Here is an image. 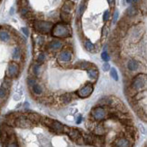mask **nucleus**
Listing matches in <instances>:
<instances>
[{
  "mask_svg": "<svg viewBox=\"0 0 147 147\" xmlns=\"http://www.w3.org/2000/svg\"><path fill=\"white\" fill-rule=\"evenodd\" d=\"M21 31L24 33V35H25V36H29V32H28V29H27L26 27H22V28H21Z\"/></svg>",
  "mask_w": 147,
  "mask_h": 147,
  "instance_id": "de8ad7c7",
  "label": "nucleus"
},
{
  "mask_svg": "<svg viewBox=\"0 0 147 147\" xmlns=\"http://www.w3.org/2000/svg\"><path fill=\"white\" fill-rule=\"evenodd\" d=\"M67 135H68V137L73 141V142H76L79 137L82 136V133L80 130L76 129L74 127H70V130H69V132L67 133Z\"/></svg>",
  "mask_w": 147,
  "mask_h": 147,
  "instance_id": "2eb2a0df",
  "label": "nucleus"
},
{
  "mask_svg": "<svg viewBox=\"0 0 147 147\" xmlns=\"http://www.w3.org/2000/svg\"><path fill=\"white\" fill-rule=\"evenodd\" d=\"M9 91L10 90L5 88L2 86L0 87V101H1L2 103H5V102L7 101L8 95H9Z\"/></svg>",
  "mask_w": 147,
  "mask_h": 147,
  "instance_id": "a878e982",
  "label": "nucleus"
},
{
  "mask_svg": "<svg viewBox=\"0 0 147 147\" xmlns=\"http://www.w3.org/2000/svg\"><path fill=\"white\" fill-rule=\"evenodd\" d=\"M72 99H73V94H70V93H65L63 94L60 95L59 97V102L62 105H66L70 104L72 102Z\"/></svg>",
  "mask_w": 147,
  "mask_h": 147,
  "instance_id": "f3484780",
  "label": "nucleus"
},
{
  "mask_svg": "<svg viewBox=\"0 0 147 147\" xmlns=\"http://www.w3.org/2000/svg\"><path fill=\"white\" fill-rule=\"evenodd\" d=\"M94 92V84L91 82L86 83L84 86H83L80 89H78L76 92L77 96L79 98H87L91 95Z\"/></svg>",
  "mask_w": 147,
  "mask_h": 147,
  "instance_id": "0eeeda50",
  "label": "nucleus"
},
{
  "mask_svg": "<svg viewBox=\"0 0 147 147\" xmlns=\"http://www.w3.org/2000/svg\"><path fill=\"white\" fill-rule=\"evenodd\" d=\"M107 2H108V5L111 9H113L115 7V0H107Z\"/></svg>",
  "mask_w": 147,
  "mask_h": 147,
  "instance_id": "49530a36",
  "label": "nucleus"
},
{
  "mask_svg": "<svg viewBox=\"0 0 147 147\" xmlns=\"http://www.w3.org/2000/svg\"><path fill=\"white\" fill-rule=\"evenodd\" d=\"M101 57H102V59H103L105 62H108V61L110 60V55H109L108 53L106 52V51H105V52L102 53Z\"/></svg>",
  "mask_w": 147,
  "mask_h": 147,
  "instance_id": "a19ab883",
  "label": "nucleus"
},
{
  "mask_svg": "<svg viewBox=\"0 0 147 147\" xmlns=\"http://www.w3.org/2000/svg\"><path fill=\"white\" fill-rule=\"evenodd\" d=\"M140 13V10L138 9L137 5L134 4L132 5H130V7L125 10V13H124V16H128V18H134V16L139 15Z\"/></svg>",
  "mask_w": 147,
  "mask_h": 147,
  "instance_id": "ddd939ff",
  "label": "nucleus"
},
{
  "mask_svg": "<svg viewBox=\"0 0 147 147\" xmlns=\"http://www.w3.org/2000/svg\"><path fill=\"white\" fill-rule=\"evenodd\" d=\"M10 39H11L10 33L7 29H5V28L2 27L1 29H0V41L7 43L10 40Z\"/></svg>",
  "mask_w": 147,
  "mask_h": 147,
  "instance_id": "aec40b11",
  "label": "nucleus"
},
{
  "mask_svg": "<svg viewBox=\"0 0 147 147\" xmlns=\"http://www.w3.org/2000/svg\"><path fill=\"white\" fill-rule=\"evenodd\" d=\"M74 55H73V51L69 49H62L59 51V54L57 56V59L59 62L62 63H69L73 60Z\"/></svg>",
  "mask_w": 147,
  "mask_h": 147,
  "instance_id": "6e6552de",
  "label": "nucleus"
},
{
  "mask_svg": "<svg viewBox=\"0 0 147 147\" xmlns=\"http://www.w3.org/2000/svg\"><path fill=\"white\" fill-rule=\"evenodd\" d=\"M81 122H82V115H79V116H78V118L76 119V123H77V124H79Z\"/></svg>",
  "mask_w": 147,
  "mask_h": 147,
  "instance_id": "8fccbe9b",
  "label": "nucleus"
},
{
  "mask_svg": "<svg viewBox=\"0 0 147 147\" xmlns=\"http://www.w3.org/2000/svg\"><path fill=\"white\" fill-rule=\"evenodd\" d=\"M93 65L92 63H90V62H87V61H82V62H79V63L76 64L74 65L75 68H78L80 70H87L88 68H90Z\"/></svg>",
  "mask_w": 147,
  "mask_h": 147,
  "instance_id": "5701e85b",
  "label": "nucleus"
},
{
  "mask_svg": "<svg viewBox=\"0 0 147 147\" xmlns=\"http://www.w3.org/2000/svg\"><path fill=\"white\" fill-rule=\"evenodd\" d=\"M105 25L103 26V28H102V39H105L107 37V36H108L109 34V26H110V23L109 21L105 22Z\"/></svg>",
  "mask_w": 147,
  "mask_h": 147,
  "instance_id": "c85d7f7f",
  "label": "nucleus"
},
{
  "mask_svg": "<svg viewBox=\"0 0 147 147\" xmlns=\"http://www.w3.org/2000/svg\"><path fill=\"white\" fill-rule=\"evenodd\" d=\"M47 60V55L44 52H40L37 55V58H36V63H38L39 65H43L45 62Z\"/></svg>",
  "mask_w": 147,
  "mask_h": 147,
  "instance_id": "72a5a7b5",
  "label": "nucleus"
},
{
  "mask_svg": "<svg viewBox=\"0 0 147 147\" xmlns=\"http://www.w3.org/2000/svg\"><path fill=\"white\" fill-rule=\"evenodd\" d=\"M86 71H87V75H88L89 78L91 79V83L94 84L97 81V79L99 77V72L96 68V66L93 64V65L90 67V68H88Z\"/></svg>",
  "mask_w": 147,
  "mask_h": 147,
  "instance_id": "9b49d317",
  "label": "nucleus"
},
{
  "mask_svg": "<svg viewBox=\"0 0 147 147\" xmlns=\"http://www.w3.org/2000/svg\"><path fill=\"white\" fill-rule=\"evenodd\" d=\"M98 105H101V106H108L109 105V96L102 98L98 102Z\"/></svg>",
  "mask_w": 147,
  "mask_h": 147,
  "instance_id": "c9c22d12",
  "label": "nucleus"
},
{
  "mask_svg": "<svg viewBox=\"0 0 147 147\" xmlns=\"http://www.w3.org/2000/svg\"><path fill=\"white\" fill-rule=\"evenodd\" d=\"M92 133L96 134V135H104L107 133V130L105 129V127L101 123H97V124L93 129Z\"/></svg>",
  "mask_w": 147,
  "mask_h": 147,
  "instance_id": "a211bd4d",
  "label": "nucleus"
},
{
  "mask_svg": "<svg viewBox=\"0 0 147 147\" xmlns=\"http://www.w3.org/2000/svg\"><path fill=\"white\" fill-rule=\"evenodd\" d=\"M41 73V65H39L38 63L33 64L30 67V74H32L33 76L38 77L40 76Z\"/></svg>",
  "mask_w": 147,
  "mask_h": 147,
  "instance_id": "412c9836",
  "label": "nucleus"
},
{
  "mask_svg": "<svg viewBox=\"0 0 147 147\" xmlns=\"http://www.w3.org/2000/svg\"><path fill=\"white\" fill-rule=\"evenodd\" d=\"M110 16H111V12H110V10H106V11H105V13H104V15H103V20H104V22L109 21Z\"/></svg>",
  "mask_w": 147,
  "mask_h": 147,
  "instance_id": "58836bf2",
  "label": "nucleus"
},
{
  "mask_svg": "<svg viewBox=\"0 0 147 147\" xmlns=\"http://www.w3.org/2000/svg\"><path fill=\"white\" fill-rule=\"evenodd\" d=\"M75 143H76V144H78V145H84V139H83L82 136L79 137Z\"/></svg>",
  "mask_w": 147,
  "mask_h": 147,
  "instance_id": "c03bdc74",
  "label": "nucleus"
},
{
  "mask_svg": "<svg viewBox=\"0 0 147 147\" xmlns=\"http://www.w3.org/2000/svg\"><path fill=\"white\" fill-rule=\"evenodd\" d=\"M110 75H111V77L113 79H115V81H118V74H117V71L115 69V68H110Z\"/></svg>",
  "mask_w": 147,
  "mask_h": 147,
  "instance_id": "e433bc0d",
  "label": "nucleus"
},
{
  "mask_svg": "<svg viewBox=\"0 0 147 147\" xmlns=\"http://www.w3.org/2000/svg\"><path fill=\"white\" fill-rule=\"evenodd\" d=\"M29 10H30V9H29V7H19L18 12H19V14L21 15V16H25Z\"/></svg>",
  "mask_w": 147,
  "mask_h": 147,
  "instance_id": "4c0bfd02",
  "label": "nucleus"
},
{
  "mask_svg": "<svg viewBox=\"0 0 147 147\" xmlns=\"http://www.w3.org/2000/svg\"><path fill=\"white\" fill-rule=\"evenodd\" d=\"M97 124V122H94L93 120H91L90 118H88V119L86 121V127L89 130L90 132L93 131V129L94 128V126Z\"/></svg>",
  "mask_w": 147,
  "mask_h": 147,
  "instance_id": "7c9ffc66",
  "label": "nucleus"
},
{
  "mask_svg": "<svg viewBox=\"0 0 147 147\" xmlns=\"http://www.w3.org/2000/svg\"><path fill=\"white\" fill-rule=\"evenodd\" d=\"M86 7H87V1H86V0H82L81 4L78 5V8H77V12H76L77 16H76V18L81 19L82 16H83V14L84 12V10L86 9Z\"/></svg>",
  "mask_w": 147,
  "mask_h": 147,
  "instance_id": "6ab92c4d",
  "label": "nucleus"
},
{
  "mask_svg": "<svg viewBox=\"0 0 147 147\" xmlns=\"http://www.w3.org/2000/svg\"><path fill=\"white\" fill-rule=\"evenodd\" d=\"M146 84H147V77L145 74L139 73L136 76H134L131 82H130L129 86H131L135 91H142V90H146Z\"/></svg>",
  "mask_w": 147,
  "mask_h": 147,
  "instance_id": "20e7f679",
  "label": "nucleus"
},
{
  "mask_svg": "<svg viewBox=\"0 0 147 147\" xmlns=\"http://www.w3.org/2000/svg\"><path fill=\"white\" fill-rule=\"evenodd\" d=\"M126 2L128 4H133L134 3V0H126Z\"/></svg>",
  "mask_w": 147,
  "mask_h": 147,
  "instance_id": "3c124183",
  "label": "nucleus"
},
{
  "mask_svg": "<svg viewBox=\"0 0 147 147\" xmlns=\"http://www.w3.org/2000/svg\"><path fill=\"white\" fill-rule=\"evenodd\" d=\"M31 91L34 93V94H36V96H41L44 94V89L42 87V86H40V84L36 83L34 86L30 88Z\"/></svg>",
  "mask_w": 147,
  "mask_h": 147,
  "instance_id": "4be33fe9",
  "label": "nucleus"
},
{
  "mask_svg": "<svg viewBox=\"0 0 147 147\" xmlns=\"http://www.w3.org/2000/svg\"><path fill=\"white\" fill-rule=\"evenodd\" d=\"M20 73V66L18 62L11 61L7 65V72H5V76H7L11 79L16 78L19 76Z\"/></svg>",
  "mask_w": 147,
  "mask_h": 147,
  "instance_id": "423d86ee",
  "label": "nucleus"
},
{
  "mask_svg": "<svg viewBox=\"0 0 147 147\" xmlns=\"http://www.w3.org/2000/svg\"><path fill=\"white\" fill-rule=\"evenodd\" d=\"M18 7H28V0H18Z\"/></svg>",
  "mask_w": 147,
  "mask_h": 147,
  "instance_id": "79ce46f5",
  "label": "nucleus"
},
{
  "mask_svg": "<svg viewBox=\"0 0 147 147\" xmlns=\"http://www.w3.org/2000/svg\"></svg>",
  "mask_w": 147,
  "mask_h": 147,
  "instance_id": "5fc2aeb1",
  "label": "nucleus"
},
{
  "mask_svg": "<svg viewBox=\"0 0 147 147\" xmlns=\"http://www.w3.org/2000/svg\"><path fill=\"white\" fill-rule=\"evenodd\" d=\"M136 93H137V91H135L134 89H133L131 86H129V84H128V86L125 87V94H126V95H127L129 98L134 97Z\"/></svg>",
  "mask_w": 147,
  "mask_h": 147,
  "instance_id": "473e14b6",
  "label": "nucleus"
},
{
  "mask_svg": "<svg viewBox=\"0 0 147 147\" xmlns=\"http://www.w3.org/2000/svg\"><path fill=\"white\" fill-rule=\"evenodd\" d=\"M75 3L73 0H65L64 2V5H62L61 11H64L65 13H72L75 9Z\"/></svg>",
  "mask_w": 147,
  "mask_h": 147,
  "instance_id": "4468645a",
  "label": "nucleus"
},
{
  "mask_svg": "<svg viewBox=\"0 0 147 147\" xmlns=\"http://www.w3.org/2000/svg\"><path fill=\"white\" fill-rule=\"evenodd\" d=\"M94 134H84L82 137L84 139V145H94Z\"/></svg>",
  "mask_w": 147,
  "mask_h": 147,
  "instance_id": "393cba45",
  "label": "nucleus"
},
{
  "mask_svg": "<svg viewBox=\"0 0 147 147\" xmlns=\"http://www.w3.org/2000/svg\"><path fill=\"white\" fill-rule=\"evenodd\" d=\"M86 1H87V2H88V0H86Z\"/></svg>",
  "mask_w": 147,
  "mask_h": 147,
  "instance_id": "603ef678",
  "label": "nucleus"
},
{
  "mask_svg": "<svg viewBox=\"0 0 147 147\" xmlns=\"http://www.w3.org/2000/svg\"><path fill=\"white\" fill-rule=\"evenodd\" d=\"M25 20H26V21H30V22H33L34 20H36V13H34V12H32V11H28V12L25 15V16H22Z\"/></svg>",
  "mask_w": 147,
  "mask_h": 147,
  "instance_id": "c756f323",
  "label": "nucleus"
},
{
  "mask_svg": "<svg viewBox=\"0 0 147 147\" xmlns=\"http://www.w3.org/2000/svg\"><path fill=\"white\" fill-rule=\"evenodd\" d=\"M60 18H61L62 22H64V23L70 24L72 21V15H71V13H65L64 11H61Z\"/></svg>",
  "mask_w": 147,
  "mask_h": 147,
  "instance_id": "bb28decb",
  "label": "nucleus"
},
{
  "mask_svg": "<svg viewBox=\"0 0 147 147\" xmlns=\"http://www.w3.org/2000/svg\"><path fill=\"white\" fill-rule=\"evenodd\" d=\"M118 18H119V12L117 10H115L114 14H113V23H116Z\"/></svg>",
  "mask_w": 147,
  "mask_h": 147,
  "instance_id": "37998d69",
  "label": "nucleus"
},
{
  "mask_svg": "<svg viewBox=\"0 0 147 147\" xmlns=\"http://www.w3.org/2000/svg\"><path fill=\"white\" fill-rule=\"evenodd\" d=\"M126 67L130 72H136L140 67V63L134 58H129L126 61Z\"/></svg>",
  "mask_w": 147,
  "mask_h": 147,
  "instance_id": "f8f14e48",
  "label": "nucleus"
},
{
  "mask_svg": "<svg viewBox=\"0 0 147 147\" xmlns=\"http://www.w3.org/2000/svg\"><path fill=\"white\" fill-rule=\"evenodd\" d=\"M15 127H18L21 129H30L36 127L35 123H33L25 114H20L15 120Z\"/></svg>",
  "mask_w": 147,
  "mask_h": 147,
  "instance_id": "39448f33",
  "label": "nucleus"
},
{
  "mask_svg": "<svg viewBox=\"0 0 147 147\" xmlns=\"http://www.w3.org/2000/svg\"><path fill=\"white\" fill-rule=\"evenodd\" d=\"M25 115L33 123H35V125L37 126L38 123L41 121V116L40 115L36 114V113H28V114H25Z\"/></svg>",
  "mask_w": 147,
  "mask_h": 147,
  "instance_id": "dca6fc26",
  "label": "nucleus"
},
{
  "mask_svg": "<svg viewBox=\"0 0 147 147\" xmlns=\"http://www.w3.org/2000/svg\"><path fill=\"white\" fill-rule=\"evenodd\" d=\"M22 57V53H21V48L20 47H15L13 51V58L15 60H19Z\"/></svg>",
  "mask_w": 147,
  "mask_h": 147,
  "instance_id": "2f4dec72",
  "label": "nucleus"
},
{
  "mask_svg": "<svg viewBox=\"0 0 147 147\" xmlns=\"http://www.w3.org/2000/svg\"><path fill=\"white\" fill-rule=\"evenodd\" d=\"M110 69V65L108 62H105L104 65H103V70L104 71H108Z\"/></svg>",
  "mask_w": 147,
  "mask_h": 147,
  "instance_id": "a18cd8bd",
  "label": "nucleus"
},
{
  "mask_svg": "<svg viewBox=\"0 0 147 147\" xmlns=\"http://www.w3.org/2000/svg\"><path fill=\"white\" fill-rule=\"evenodd\" d=\"M51 34L55 38H68L72 36V28L69 24L59 22L55 25L54 24Z\"/></svg>",
  "mask_w": 147,
  "mask_h": 147,
  "instance_id": "f257e3e1",
  "label": "nucleus"
},
{
  "mask_svg": "<svg viewBox=\"0 0 147 147\" xmlns=\"http://www.w3.org/2000/svg\"><path fill=\"white\" fill-rule=\"evenodd\" d=\"M121 124H123V126H133L134 125V123L133 121V118H129V119H121L119 120Z\"/></svg>",
  "mask_w": 147,
  "mask_h": 147,
  "instance_id": "f704fd0d",
  "label": "nucleus"
},
{
  "mask_svg": "<svg viewBox=\"0 0 147 147\" xmlns=\"http://www.w3.org/2000/svg\"><path fill=\"white\" fill-rule=\"evenodd\" d=\"M36 83V80L34 77H29V78H27V84H28V87L31 88L34 84H35Z\"/></svg>",
  "mask_w": 147,
  "mask_h": 147,
  "instance_id": "ea45409f",
  "label": "nucleus"
},
{
  "mask_svg": "<svg viewBox=\"0 0 147 147\" xmlns=\"http://www.w3.org/2000/svg\"><path fill=\"white\" fill-rule=\"evenodd\" d=\"M84 49L90 53H95V45L91 43L89 40L84 41Z\"/></svg>",
  "mask_w": 147,
  "mask_h": 147,
  "instance_id": "cd10ccee",
  "label": "nucleus"
},
{
  "mask_svg": "<svg viewBox=\"0 0 147 147\" xmlns=\"http://www.w3.org/2000/svg\"><path fill=\"white\" fill-rule=\"evenodd\" d=\"M124 131L131 134L132 136L134 138L135 141L138 139L139 134H138V131H137V128H135L134 125H133V126H124Z\"/></svg>",
  "mask_w": 147,
  "mask_h": 147,
  "instance_id": "b1692460",
  "label": "nucleus"
},
{
  "mask_svg": "<svg viewBox=\"0 0 147 147\" xmlns=\"http://www.w3.org/2000/svg\"><path fill=\"white\" fill-rule=\"evenodd\" d=\"M43 43H44V37L43 36H39L38 37V45H39V46H42Z\"/></svg>",
  "mask_w": 147,
  "mask_h": 147,
  "instance_id": "09e8293b",
  "label": "nucleus"
},
{
  "mask_svg": "<svg viewBox=\"0 0 147 147\" xmlns=\"http://www.w3.org/2000/svg\"><path fill=\"white\" fill-rule=\"evenodd\" d=\"M54 24L50 21H45L43 19H36L33 21V28L36 33L39 35H47L51 33Z\"/></svg>",
  "mask_w": 147,
  "mask_h": 147,
  "instance_id": "7ed1b4c3",
  "label": "nucleus"
},
{
  "mask_svg": "<svg viewBox=\"0 0 147 147\" xmlns=\"http://www.w3.org/2000/svg\"><path fill=\"white\" fill-rule=\"evenodd\" d=\"M1 1H2V0H0V2H1Z\"/></svg>",
  "mask_w": 147,
  "mask_h": 147,
  "instance_id": "864d4df0",
  "label": "nucleus"
},
{
  "mask_svg": "<svg viewBox=\"0 0 147 147\" xmlns=\"http://www.w3.org/2000/svg\"><path fill=\"white\" fill-rule=\"evenodd\" d=\"M107 114H108V111H107L105 106L95 105L91 109V111H90L89 118L94 122L102 123L105 120H106Z\"/></svg>",
  "mask_w": 147,
  "mask_h": 147,
  "instance_id": "f03ea898",
  "label": "nucleus"
},
{
  "mask_svg": "<svg viewBox=\"0 0 147 147\" xmlns=\"http://www.w3.org/2000/svg\"><path fill=\"white\" fill-rule=\"evenodd\" d=\"M47 48L48 51L53 52V53L59 52L60 50H62L64 48V43L60 40H57V39H55V40L50 41L47 45Z\"/></svg>",
  "mask_w": 147,
  "mask_h": 147,
  "instance_id": "1a4fd4ad",
  "label": "nucleus"
},
{
  "mask_svg": "<svg viewBox=\"0 0 147 147\" xmlns=\"http://www.w3.org/2000/svg\"><path fill=\"white\" fill-rule=\"evenodd\" d=\"M113 146L116 147H128V146H133V144L129 142V141L123 136V133L121 134H118L116 139L113 142Z\"/></svg>",
  "mask_w": 147,
  "mask_h": 147,
  "instance_id": "9d476101",
  "label": "nucleus"
}]
</instances>
